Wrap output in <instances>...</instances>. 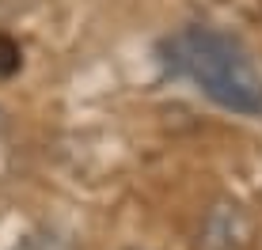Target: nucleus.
Listing matches in <instances>:
<instances>
[{
    "label": "nucleus",
    "mask_w": 262,
    "mask_h": 250,
    "mask_svg": "<svg viewBox=\"0 0 262 250\" xmlns=\"http://www.w3.org/2000/svg\"><path fill=\"white\" fill-rule=\"evenodd\" d=\"M160 53L171 76H186L190 84H198L202 95L221 110L247 118L262 114V72L239 38L213 27H183L164 38Z\"/></svg>",
    "instance_id": "1"
},
{
    "label": "nucleus",
    "mask_w": 262,
    "mask_h": 250,
    "mask_svg": "<svg viewBox=\"0 0 262 250\" xmlns=\"http://www.w3.org/2000/svg\"><path fill=\"white\" fill-rule=\"evenodd\" d=\"M255 216L236 197H216L194 231V250H251Z\"/></svg>",
    "instance_id": "2"
},
{
    "label": "nucleus",
    "mask_w": 262,
    "mask_h": 250,
    "mask_svg": "<svg viewBox=\"0 0 262 250\" xmlns=\"http://www.w3.org/2000/svg\"><path fill=\"white\" fill-rule=\"evenodd\" d=\"M19 65H23L19 42H15V38H8V34H0V76L19 72Z\"/></svg>",
    "instance_id": "3"
},
{
    "label": "nucleus",
    "mask_w": 262,
    "mask_h": 250,
    "mask_svg": "<svg viewBox=\"0 0 262 250\" xmlns=\"http://www.w3.org/2000/svg\"><path fill=\"white\" fill-rule=\"evenodd\" d=\"M15 250H76V246L61 235H27Z\"/></svg>",
    "instance_id": "4"
},
{
    "label": "nucleus",
    "mask_w": 262,
    "mask_h": 250,
    "mask_svg": "<svg viewBox=\"0 0 262 250\" xmlns=\"http://www.w3.org/2000/svg\"><path fill=\"white\" fill-rule=\"evenodd\" d=\"M4 129H8V114L0 110V133H4Z\"/></svg>",
    "instance_id": "5"
}]
</instances>
